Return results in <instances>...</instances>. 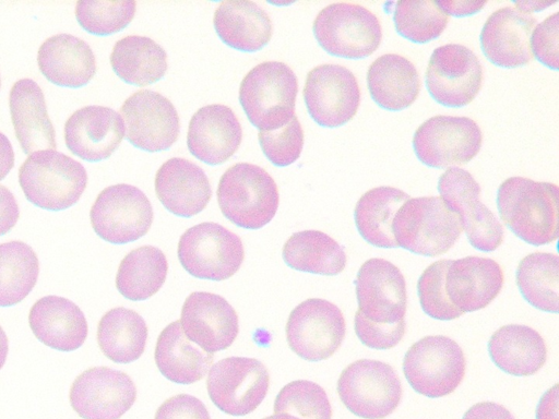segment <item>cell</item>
I'll return each instance as SVG.
<instances>
[{"instance_id":"cell-1","label":"cell","mask_w":559,"mask_h":419,"mask_svg":"<svg viewBox=\"0 0 559 419\" xmlns=\"http://www.w3.org/2000/svg\"><path fill=\"white\" fill-rule=\"evenodd\" d=\"M502 222L532 246L549 244L559 234V188L524 177L506 179L497 192Z\"/></svg>"},{"instance_id":"cell-2","label":"cell","mask_w":559,"mask_h":419,"mask_svg":"<svg viewBox=\"0 0 559 419\" xmlns=\"http://www.w3.org/2000/svg\"><path fill=\"white\" fill-rule=\"evenodd\" d=\"M19 183L28 202L56 212L78 203L86 188L87 173L72 157L56 149H41L21 165Z\"/></svg>"},{"instance_id":"cell-3","label":"cell","mask_w":559,"mask_h":419,"mask_svg":"<svg viewBox=\"0 0 559 419\" xmlns=\"http://www.w3.org/2000/svg\"><path fill=\"white\" fill-rule=\"evenodd\" d=\"M221 212L234 225L260 229L275 216L280 194L272 176L262 167L237 163L221 177L217 187Z\"/></svg>"},{"instance_id":"cell-4","label":"cell","mask_w":559,"mask_h":419,"mask_svg":"<svg viewBox=\"0 0 559 419\" xmlns=\"http://www.w3.org/2000/svg\"><path fill=\"white\" fill-rule=\"evenodd\" d=\"M297 93V76L287 64L264 61L242 79L239 103L252 125L260 131H271L293 119Z\"/></svg>"},{"instance_id":"cell-5","label":"cell","mask_w":559,"mask_h":419,"mask_svg":"<svg viewBox=\"0 0 559 419\" xmlns=\"http://www.w3.org/2000/svg\"><path fill=\"white\" fill-rule=\"evenodd\" d=\"M462 231L459 215L440 196L409 197L392 222L397 247L425 256L448 252Z\"/></svg>"},{"instance_id":"cell-6","label":"cell","mask_w":559,"mask_h":419,"mask_svg":"<svg viewBox=\"0 0 559 419\" xmlns=\"http://www.w3.org/2000/svg\"><path fill=\"white\" fill-rule=\"evenodd\" d=\"M312 31L323 50L346 59L369 57L382 39L377 15L352 2H335L323 8L313 21Z\"/></svg>"},{"instance_id":"cell-7","label":"cell","mask_w":559,"mask_h":419,"mask_svg":"<svg viewBox=\"0 0 559 419\" xmlns=\"http://www.w3.org/2000/svg\"><path fill=\"white\" fill-rule=\"evenodd\" d=\"M466 360L461 346L444 335H428L414 343L403 359V372L412 388L439 398L461 384Z\"/></svg>"},{"instance_id":"cell-8","label":"cell","mask_w":559,"mask_h":419,"mask_svg":"<svg viewBox=\"0 0 559 419\" xmlns=\"http://www.w3.org/2000/svg\"><path fill=\"white\" fill-rule=\"evenodd\" d=\"M337 393L344 406L364 419H384L400 405L402 384L390 364L359 359L348 364L337 380Z\"/></svg>"},{"instance_id":"cell-9","label":"cell","mask_w":559,"mask_h":419,"mask_svg":"<svg viewBox=\"0 0 559 419\" xmlns=\"http://www.w3.org/2000/svg\"><path fill=\"white\" fill-rule=\"evenodd\" d=\"M177 253L190 275L217 282L231 277L245 259L241 239L212 222L187 229L179 239Z\"/></svg>"},{"instance_id":"cell-10","label":"cell","mask_w":559,"mask_h":419,"mask_svg":"<svg viewBox=\"0 0 559 419\" xmlns=\"http://www.w3.org/2000/svg\"><path fill=\"white\" fill-rule=\"evenodd\" d=\"M96 235L112 244L133 242L150 230L153 207L139 188L118 183L105 188L90 211Z\"/></svg>"},{"instance_id":"cell-11","label":"cell","mask_w":559,"mask_h":419,"mask_svg":"<svg viewBox=\"0 0 559 419\" xmlns=\"http://www.w3.org/2000/svg\"><path fill=\"white\" fill-rule=\"evenodd\" d=\"M438 191L447 206L460 217L473 248L492 252L503 241V227L480 201V185L465 169L452 167L439 178Z\"/></svg>"},{"instance_id":"cell-12","label":"cell","mask_w":559,"mask_h":419,"mask_svg":"<svg viewBox=\"0 0 559 419\" xmlns=\"http://www.w3.org/2000/svg\"><path fill=\"white\" fill-rule=\"evenodd\" d=\"M285 332L288 346L297 356L321 361L333 356L342 345L346 322L337 306L310 298L293 309Z\"/></svg>"},{"instance_id":"cell-13","label":"cell","mask_w":559,"mask_h":419,"mask_svg":"<svg viewBox=\"0 0 559 419\" xmlns=\"http://www.w3.org/2000/svg\"><path fill=\"white\" fill-rule=\"evenodd\" d=\"M483 133L468 117L435 116L414 133L413 148L426 166L445 168L465 165L480 151Z\"/></svg>"},{"instance_id":"cell-14","label":"cell","mask_w":559,"mask_h":419,"mask_svg":"<svg viewBox=\"0 0 559 419\" xmlns=\"http://www.w3.org/2000/svg\"><path fill=\"white\" fill-rule=\"evenodd\" d=\"M270 375L254 358L228 357L211 366L206 388L213 404L231 416H246L266 396Z\"/></svg>"},{"instance_id":"cell-15","label":"cell","mask_w":559,"mask_h":419,"mask_svg":"<svg viewBox=\"0 0 559 419\" xmlns=\"http://www.w3.org/2000/svg\"><path fill=\"white\" fill-rule=\"evenodd\" d=\"M304 100L311 119L323 128L350 121L360 104V88L354 73L340 64H320L310 70Z\"/></svg>"},{"instance_id":"cell-16","label":"cell","mask_w":559,"mask_h":419,"mask_svg":"<svg viewBox=\"0 0 559 419\" xmlns=\"http://www.w3.org/2000/svg\"><path fill=\"white\" fill-rule=\"evenodd\" d=\"M483 68L466 46L447 44L437 47L426 70L430 96L445 107H463L474 100L483 83Z\"/></svg>"},{"instance_id":"cell-17","label":"cell","mask_w":559,"mask_h":419,"mask_svg":"<svg viewBox=\"0 0 559 419\" xmlns=\"http://www.w3.org/2000/svg\"><path fill=\"white\" fill-rule=\"evenodd\" d=\"M131 378L108 367H93L75 378L70 387L72 409L82 419H120L134 404Z\"/></svg>"},{"instance_id":"cell-18","label":"cell","mask_w":559,"mask_h":419,"mask_svg":"<svg viewBox=\"0 0 559 419\" xmlns=\"http://www.w3.org/2000/svg\"><path fill=\"white\" fill-rule=\"evenodd\" d=\"M128 141L136 148L154 153L170 148L177 141L180 120L173 103L151 89L129 96L120 108Z\"/></svg>"},{"instance_id":"cell-19","label":"cell","mask_w":559,"mask_h":419,"mask_svg":"<svg viewBox=\"0 0 559 419\" xmlns=\"http://www.w3.org/2000/svg\"><path fill=\"white\" fill-rule=\"evenodd\" d=\"M358 311L376 323L404 320L407 306L405 278L388 260L372 258L359 268L355 279Z\"/></svg>"},{"instance_id":"cell-20","label":"cell","mask_w":559,"mask_h":419,"mask_svg":"<svg viewBox=\"0 0 559 419\" xmlns=\"http://www.w3.org/2000/svg\"><path fill=\"white\" fill-rule=\"evenodd\" d=\"M179 322L187 338L207 354L227 349L239 332L235 309L222 296L206 291L186 298Z\"/></svg>"},{"instance_id":"cell-21","label":"cell","mask_w":559,"mask_h":419,"mask_svg":"<svg viewBox=\"0 0 559 419\" xmlns=\"http://www.w3.org/2000/svg\"><path fill=\"white\" fill-rule=\"evenodd\" d=\"M124 133L126 127L120 113L98 105L75 110L64 124L67 147L72 154L91 163L110 157Z\"/></svg>"},{"instance_id":"cell-22","label":"cell","mask_w":559,"mask_h":419,"mask_svg":"<svg viewBox=\"0 0 559 419\" xmlns=\"http://www.w3.org/2000/svg\"><path fill=\"white\" fill-rule=\"evenodd\" d=\"M537 21L514 7L496 10L486 20L480 35L485 57L506 69L523 67L533 59L531 36Z\"/></svg>"},{"instance_id":"cell-23","label":"cell","mask_w":559,"mask_h":419,"mask_svg":"<svg viewBox=\"0 0 559 419\" xmlns=\"http://www.w3.org/2000/svg\"><path fill=\"white\" fill-rule=\"evenodd\" d=\"M242 129L235 112L226 105L201 107L191 117L187 133L189 152L202 163H226L239 148Z\"/></svg>"},{"instance_id":"cell-24","label":"cell","mask_w":559,"mask_h":419,"mask_svg":"<svg viewBox=\"0 0 559 419\" xmlns=\"http://www.w3.org/2000/svg\"><path fill=\"white\" fill-rule=\"evenodd\" d=\"M502 267L489 258L465 256L452 260L445 275L447 295L463 313L486 308L501 291Z\"/></svg>"},{"instance_id":"cell-25","label":"cell","mask_w":559,"mask_h":419,"mask_svg":"<svg viewBox=\"0 0 559 419\" xmlns=\"http://www.w3.org/2000/svg\"><path fill=\"white\" fill-rule=\"evenodd\" d=\"M155 193L171 214L189 218L201 213L212 196L207 176L194 163L173 157L155 175Z\"/></svg>"},{"instance_id":"cell-26","label":"cell","mask_w":559,"mask_h":419,"mask_svg":"<svg viewBox=\"0 0 559 419\" xmlns=\"http://www.w3.org/2000/svg\"><path fill=\"white\" fill-rule=\"evenodd\" d=\"M28 324L40 343L59 351L79 349L88 333L83 311L73 301L60 296L38 299L29 310Z\"/></svg>"},{"instance_id":"cell-27","label":"cell","mask_w":559,"mask_h":419,"mask_svg":"<svg viewBox=\"0 0 559 419\" xmlns=\"http://www.w3.org/2000/svg\"><path fill=\"white\" fill-rule=\"evenodd\" d=\"M9 107L15 136L26 155L55 149L56 132L47 112L44 93L32 79H21L11 87Z\"/></svg>"},{"instance_id":"cell-28","label":"cell","mask_w":559,"mask_h":419,"mask_svg":"<svg viewBox=\"0 0 559 419\" xmlns=\"http://www.w3.org/2000/svg\"><path fill=\"white\" fill-rule=\"evenodd\" d=\"M37 63L41 74L61 87H83L96 73L92 48L83 39L70 34L47 38L38 49Z\"/></svg>"},{"instance_id":"cell-29","label":"cell","mask_w":559,"mask_h":419,"mask_svg":"<svg viewBox=\"0 0 559 419\" xmlns=\"http://www.w3.org/2000/svg\"><path fill=\"white\" fill-rule=\"evenodd\" d=\"M213 25L224 44L242 52L261 50L271 40L273 32L269 14L249 0L221 2Z\"/></svg>"},{"instance_id":"cell-30","label":"cell","mask_w":559,"mask_h":419,"mask_svg":"<svg viewBox=\"0 0 559 419\" xmlns=\"http://www.w3.org/2000/svg\"><path fill=\"white\" fill-rule=\"evenodd\" d=\"M488 352L500 370L515 376L535 374L547 359V346L542 335L523 324L498 328L488 342Z\"/></svg>"},{"instance_id":"cell-31","label":"cell","mask_w":559,"mask_h":419,"mask_svg":"<svg viewBox=\"0 0 559 419\" xmlns=\"http://www.w3.org/2000/svg\"><path fill=\"white\" fill-rule=\"evenodd\" d=\"M367 83L373 101L390 111L409 107L420 91V79L415 65L397 53H385L377 58L367 71Z\"/></svg>"},{"instance_id":"cell-32","label":"cell","mask_w":559,"mask_h":419,"mask_svg":"<svg viewBox=\"0 0 559 419\" xmlns=\"http://www.w3.org/2000/svg\"><path fill=\"white\" fill-rule=\"evenodd\" d=\"M154 358L162 375L177 384H192L202 380L213 362L212 354L187 338L179 321L168 324L160 332Z\"/></svg>"},{"instance_id":"cell-33","label":"cell","mask_w":559,"mask_h":419,"mask_svg":"<svg viewBox=\"0 0 559 419\" xmlns=\"http://www.w3.org/2000/svg\"><path fill=\"white\" fill-rule=\"evenodd\" d=\"M110 65L123 82L146 86L165 76L167 53L150 37L129 35L114 45Z\"/></svg>"},{"instance_id":"cell-34","label":"cell","mask_w":559,"mask_h":419,"mask_svg":"<svg viewBox=\"0 0 559 419\" xmlns=\"http://www.w3.org/2000/svg\"><path fill=\"white\" fill-rule=\"evenodd\" d=\"M283 259L293 270L326 276L341 274L347 262L343 247L320 230L293 234L283 247Z\"/></svg>"},{"instance_id":"cell-35","label":"cell","mask_w":559,"mask_h":419,"mask_svg":"<svg viewBox=\"0 0 559 419\" xmlns=\"http://www.w3.org/2000/svg\"><path fill=\"white\" fill-rule=\"evenodd\" d=\"M409 195L393 187H377L364 193L355 206L359 235L378 248H397L392 234L393 218Z\"/></svg>"},{"instance_id":"cell-36","label":"cell","mask_w":559,"mask_h":419,"mask_svg":"<svg viewBox=\"0 0 559 419\" xmlns=\"http://www.w3.org/2000/svg\"><path fill=\"white\" fill-rule=\"evenodd\" d=\"M146 339V323L131 309L112 308L98 322V346L116 363H130L139 359L144 352Z\"/></svg>"},{"instance_id":"cell-37","label":"cell","mask_w":559,"mask_h":419,"mask_svg":"<svg viewBox=\"0 0 559 419\" xmlns=\"http://www.w3.org/2000/svg\"><path fill=\"white\" fill-rule=\"evenodd\" d=\"M167 272L168 262L160 249L153 246L140 247L121 260L116 287L129 300H146L162 288Z\"/></svg>"},{"instance_id":"cell-38","label":"cell","mask_w":559,"mask_h":419,"mask_svg":"<svg viewBox=\"0 0 559 419\" xmlns=\"http://www.w3.org/2000/svg\"><path fill=\"white\" fill-rule=\"evenodd\" d=\"M516 285L523 298L534 308L558 313L559 258L548 252L524 256L516 268Z\"/></svg>"},{"instance_id":"cell-39","label":"cell","mask_w":559,"mask_h":419,"mask_svg":"<svg viewBox=\"0 0 559 419\" xmlns=\"http://www.w3.org/2000/svg\"><path fill=\"white\" fill-rule=\"evenodd\" d=\"M38 275L39 261L32 247L17 240L0 243V307L23 301Z\"/></svg>"},{"instance_id":"cell-40","label":"cell","mask_w":559,"mask_h":419,"mask_svg":"<svg viewBox=\"0 0 559 419\" xmlns=\"http://www.w3.org/2000/svg\"><path fill=\"white\" fill-rule=\"evenodd\" d=\"M393 22L402 37L416 44H426L443 33L449 16L436 1H397Z\"/></svg>"},{"instance_id":"cell-41","label":"cell","mask_w":559,"mask_h":419,"mask_svg":"<svg viewBox=\"0 0 559 419\" xmlns=\"http://www.w3.org/2000/svg\"><path fill=\"white\" fill-rule=\"evenodd\" d=\"M136 2L80 0L75 17L80 26L96 36H108L126 28L134 17Z\"/></svg>"},{"instance_id":"cell-42","label":"cell","mask_w":559,"mask_h":419,"mask_svg":"<svg viewBox=\"0 0 559 419\" xmlns=\"http://www.w3.org/2000/svg\"><path fill=\"white\" fill-rule=\"evenodd\" d=\"M274 414H289L299 419H331L332 406L319 384L296 380L278 392L274 400Z\"/></svg>"},{"instance_id":"cell-43","label":"cell","mask_w":559,"mask_h":419,"mask_svg":"<svg viewBox=\"0 0 559 419\" xmlns=\"http://www.w3.org/2000/svg\"><path fill=\"white\" fill-rule=\"evenodd\" d=\"M451 261L443 259L433 262L425 268L417 283V294L423 311L439 321H451L463 314L452 304L445 290V275Z\"/></svg>"},{"instance_id":"cell-44","label":"cell","mask_w":559,"mask_h":419,"mask_svg":"<svg viewBox=\"0 0 559 419\" xmlns=\"http://www.w3.org/2000/svg\"><path fill=\"white\" fill-rule=\"evenodd\" d=\"M258 136L263 154L277 167L292 165L301 154L304 131L296 116L280 129L259 131Z\"/></svg>"},{"instance_id":"cell-45","label":"cell","mask_w":559,"mask_h":419,"mask_svg":"<svg viewBox=\"0 0 559 419\" xmlns=\"http://www.w3.org/2000/svg\"><path fill=\"white\" fill-rule=\"evenodd\" d=\"M354 328L359 340L371 349H390L404 337L406 323H376L365 318L358 310L354 318Z\"/></svg>"},{"instance_id":"cell-46","label":"cell","mask_w":559,"mask_h":419,"mask_svg":"<svg viewBox=\"0 0 559 419\" xmlns=\"http://www.w3.org/2000/svg\"><path fill=\"white\" fill-rule=\"evenodd\" d=\"M558 12L537 24L531 36V51L542 64L558 70Z\"/></svg>"},{"instance_id":"cell-47","label":"cell","mask_w":559,"mask_h":419,"mask_svg":"<svg viewBox=\"0 0 559 419\" xmlns=\"http://www.w3.org/2000/svg\"><path fill=\"white\" fill-rule=\"evenodd\" d=\"M154 419H211L205 405L195 396L178 394L167 398Z\"/></svg>"},{"instance_id":"cell-48","label":"cell","mask_w":559,"mask_h":419,"mask_svg":"<svg viewBox=\"0 0 559 419\" xmlns=\"http://www.w3.org/2000/svg\"><path fill=\"white\" fill-rule=\"evenodd\" d=\"M20 210L13 193L0 184V236H4L17 223Z\"/></svg>"},{"instance_id":"cell-49","label":"cell","mask_w":559,"mask_h":419,"mask_svg":"<svg viewBox=\"0 0 559 419\" xmlns=\"http://www.w3.org/2000/svg\"><path fill=\"white\" fill-rule=\"evenodd\" d=\"M462 419H515L502 405L493 402H480L466 410Z\"/></svg>"},{"instance_id":"cell-50","label":"cell","mask_w":559,"mask_h":419,"mask_svg":"<svg viewBox=\"0 0 559 419\" xmlns=\"http://www.w3.org/2000/svg\"><path fill=\"white\" fill-rule=\"evenodd\" d=\"M559 391L558 384L547 390L536 407V419H558Z\"/></svg>"},{"instance_id":"cell-51","label":"cell","mask_w":559,"mask_h":419,"mask_svg":"<svg viewBox=\"0 0 559 419\" xmlns=\"http://www.w3.org/2000/svg\"><path fill=\"white\" fill-rule=\"evenodd\" d=\"M438 7L449 16H467L480 11L486 1H436Z\"/></svg>"},{"instance_id":"cell-52","label":"cell","mask_w":559,"mask_h":419,"mask_svg":"<svg viewBox=\"0 0 559 419\" xmlns=\"http://www.w3.org/2000/svg\"><path fill=\"white\" fill-rule=\"evenodd\" d=\"M14 166V151L9 139L0 132V181Z\"/></svg>"},{"instance_id":"cell-53","label":"cell","mask_w":559,"mask_h":419,"mask_svg":"<svg viewBox=\"0 0 559 419\" xmlns=\"http://www.w3.org/2000/svg\"><path fill=\"white\" fill-rule=\"evenodd\" d=\"M515 8L524 13H528L532 11L543 10L552 3L550 2H537V1H518L514 2Z\"/></svg>"},{"instance_id":"cell-54","label":"cell","mask_w":559,"mask_h":419,"mask_svg":"<svg viewBox=\"0 0 559 419\" xmlns=\"http://www.w3.org/2000/svg\"><path fill=\"white\" fill-rule=\"evenodd\" d=\"M8 352H9V339H8L5 332L3 331L2 326L0 325V370L2 369V367L4 366V363L7 361Z\"/></svg>"},{"instance_id":"cell-55","label":"cell","mask_w":559,"mask_h":419,"mask_svg":"<svg viewBox=\"0 0 559 419\" xmlns=\"http://www.w3.org/2000/svg\"><path fill=\"white\" fill-rule=\"evenodd\" d=\"M263 419H299V418L292 416L289 414H274V415L265 417Z\"/></svg>"},{"instance_id":"cell-56","label":"cell","mask_w":559,"mask_h":419,"mask_svg":"<svg viewBox=\"0 0 559 419\" xmlns=\"http://www.w3.org/2000/svg\"><path fill=\"white\" fill-rule=\"evenodd\" d=\"M0 88H1V77H0Z\"/></svg>"}]
</instances>
